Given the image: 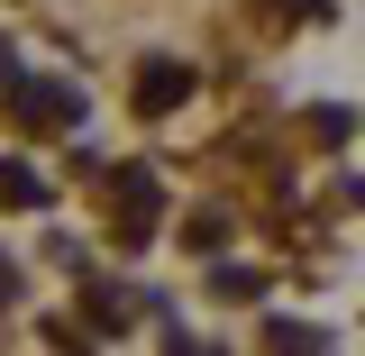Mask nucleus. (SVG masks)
Returning <instances> with one entry per match:
<instances>
[{"instance_id":"f257e3e1","label":"nucleus","mask_w":365,"mask_h":356,"mask_svg":"<svg viewBox=\"0 0 365 356\" xmlns=\"http://www.w3.org/2000/svg\"><path fill=\"white\" fill-rule=\"evenodd\" d=\"M101 201H110V247H155V228H165V174L137 156V165H110L101 174Z\"/></svg>"},{"instance_id":"f03ea898","label":"nucleus","mask_w":365,"mask_h":356,"mask_svg":"<svg viewBox=\"0 0 365 356\" xmlns=\"http://www.w3.org/2000/svg\"><path fill=\"white\" fill-rule=\"evenodd\" d=\"M83 91L73 83H55V73H46V83H9V119H19V128L28 137H64V128H83Z\"/></svg>"},{"instance_id":"7ed1b4c3","label":"nucleus","mask_w":365,"mask_h":356,"mask_svg":"<svg viewBox=\"0 0 365 356\" xmlns=\"http://www.w3.org/2000/svg\"><path fill=\"white\" fill-rule=\"evenodd\" d=\"M182 101H192V64L182 55H137L128 64V110L137 119H174Z\"/></svg>"},{"instance_id":"20e7f679","label":"nucleus","mask_w":365,"mask_h":356,"mask_svg":"<svg viewBox=\"0 0 365 356\" xmlns=\"http://www.w3.org/2000/svg\"><path fill=\"white\" fill-rule=\"evenodd\" d=\"M37 201H46V174L28 156H0V210H37Z\"/></svg>"},{"instance_id":"39448f33","label":"nucleus","mask_w":365,"mask_h":356,"mask_svg":"<svg viewBox=\"0 0 365 356\" xmlns=\"http://www.w3.org/2000/svg\"><path fill=\"white\" fill-rule=\"evenodd\" d=\"M256 338H265V347H283V356H311V347H329V329H311V320H265Z\"/></svg>"},{"instance_id":"423d86ee","label":"nucleus","mask_w":365,"mask_h":356,"mask_svg":"<svg viewBox=\"0 0 365 356\" xmlns=\"http://www.w3.org/2000/svg\"><path fill=\"white\" fill-rule=\"evenodd\" d=\"M182 247H192V256H220L228 247V210H192V220H182Z\"/></svg>"},{"instance_id":"0eeeda50","label":"nucleus","mask_w":365,"mask_h":356,"mask_svg":"<svg viewBox=\"0 0 365 356\" xmlns=\"http://www.w3.org/2000/svg\"><path fill=\"white\" fill-rule=\"evenodd\" d=\"M210 293H220V302H265V265H220Z\"/></svg>"},{"instance_id":"6e6552de","label":"nucleus","mask_w":365,"mask_h":356,"mask_svg":"<svg viewBox=\"0 0 365 356\" xmlns=\"http://www.w3.org/2000/svg\"><path fill=\"white\" fill-rule=\"evenodd\" d=\"M83 311H91V329H101V338H119V329H128V302H119L110 283H91V293H83Z\"/></svg>"},{"instance_id":"1a4fd4ad","label":"nucleus","mask_w":365,"mask_h":356,"mask_svg":"<svg viewBox=\"0 0 365 356\" xmlns=\"http://www.w3.org/2000/svg\"><path fill=\"white\" fill-rule=\"evenodd\" d=\"M256 9L292 19V28H329V19H338V0H256Z\"/></svg>"},{"instance_id":"9d476101","label":"nucleus","mask_w":365,"mask_h":356,"mask_svg":"<svg viewBox=\"0 0 365 356\" xmlns=\"http://www.w3.org/2000/svg\"><path fill=\"white\" fill-rule=\"evenodd\" d=\"M19 293H28V283H19V265H9V256H0V311H9Z\"/></svg>"}]
</instances>
